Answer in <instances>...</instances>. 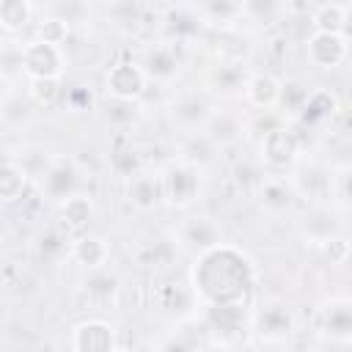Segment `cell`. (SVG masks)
Returning <instances> with one entry per match:
<instances>
[{
	"mask_svg": "<svg viewBox=\"0 0 352 352\" xmlns=\"http://www.w3.org/2000/svg\"><path fill=\"white\" fill-rule=\"evenodd\" d=\"M190 289L201 308L250 305L256 289L253 261L242 248L220 242L195 256L190 267Z\"/></svg>",
	"mask_w": 352,
	"mask_h": 352,
	"instance_id": "1",
	"label": "cell"
},
{
	"mask_svg": "<svg viewBox=\"0 0 352 352\" xmlns=\"http://www.w3.org/2000/svg\"><path fill=\"white\" fill-rule=\"evenodd\" d=\"M289 173H292L289 182H292L297 198L308 201L311 206H330L341 190L336 170L319 160H300Z\"/></svg>",
	"mask_w": 352,
	"mask_h": 352,
	"instance_id": "2",
	"label": "cell"
},
{
	"mask_svg": "<svg viewBox=\"0 0 352 352\" xmlns=\"http://www.w3.org/2000/svg\"><path fill=\"white\" fill-rule=\"evenodd\" d=\"M204 330L209 338L226 349H236L253 336V308L250 305H220L204 308Z\"/></svg>",
	"mask_w": 352,
	"mask_h": 352,
	"instance_id": "3",
	"label": "cell"
},
{
	"mask_svg": "<svg viewBox=\"0 0 352 352\" xmlns=\"http://www.w3.org/2000/svg\"><path fill=\"white\" fill-rule=\"evenodd\" d=\"M165 204L173 209H187L201 198V168L184 160H173L162 168Z\"/></svg>",
	"mask_w": 352,
	"mask_h": 352,
	"instance_id": "4",
	"label": "cell"
},
{
	"mask_svg": "<svg viewBox=\"0 0 352 352\" xmlns=\"http://www.w3.org/2000/svg\"><path fill=\"white\" fill-rule=\"evenodd\" d=\"M297 330V316L283 300H267L253 308V336L264 344H280Z\"/></svg>",
	"mask_w": 352,
	"mask_h": 352,
	"instance_id": "5",
	"label": "cell"
},
{
	"mask_svg": "<svg viewBox=\"0 0 352 352\" xmlns=\"http://www.w3.org/2000/svg\"><path fill=\"white\" fill-rule=\"evenodd\" d=\"M258 162L270 170H292L300 162V138L292 126L280 124L258 138Z\"/></svg>",
	"mask_w": 352,
	"mask_h": 352,
	"instance_id": "6",
	"label": "cell"
},
{
	"mask_svg": "<svg viewBox=\"0 0 352 352\" xmlns=\"http://www.w3.org/2000/svg\"><path fill=\"white\" fill-rule=\"evenodd\" d=\"M104 91L121 104H132L146 96L148 77L138 60H116L104 72Z\"/></svg>",
	"mask_w": 352,
	"mask_h": 352,
	"instance_id": "7",
	"label": "cell"
},
{
	"mask_svg": "<svg viewBox=\"0 0 352 352\" xmlns=\"http://www.w3.org/2000/svg\"><path fill=\"white\" fill-rule=\"evenodd\" d=\"M66 69V55L63 47L30 38L22 44V74L28 80H41V77H63Z\"/></svg>",
	"mask_w": 352,
	"mask_h": 352,
	"instance_id": "8",
	"label": "cell"
},
{
	"mask_svg": "<svg viewBox=\"0 0 352 352\" xmlns=\"http://www.w3.org/2000/svg\"><path fill=\"white\" fill-rule=\"evenodd\" d=\"M214 107L209 102L206 94H198V91H190V94H179L170 104H168V116H170V124L182 132H204L206 121L212 118Z\"/></svg>",
	"mask_w": 352,
	"mask_h": 352,
	"instance_id": "9",
	"label": "cell"
},
{
	"mask_svg": "<svg viewBox=\"0 0 352 352\" xmlns=\"http://www.w3.org/2000/svg\"><path fill=\"white\" fill-rule=\"evenodd\" d=\"M305 58L316 69H338L349 58V36L344 33H322L314 30L305 38Z\"/></svg>",
	"mask_w": 352,
	"mask_h": 352,
	"instance_id": "10",
	"label": "cell"
},
{
	"mask_svg": "<svg viewBox=\"0 0 352 352\" xmlns=\"http://www.w3.org/2000/svg\"><path fill=\"white\" fill-rule=\"evenodd\" d=\"M69 344H72V352H116L118 349L116 327L99 316L77 322L72 327Z\"/></svg>",
	"mask_w": 352,
	"mask_h": 352,
	"instance_id": "11",
	"label": "cell"
},
{
	"mask_svg": "<svg viewBox=\"0 0 352 352\" xmlns=\"http://www.w3.org/2000/svg\"><path fill=\"white\" fill-rule=\"evenodd\" d=\"M148 77V82H160V85H168L179 77L182 72V58L176 52V47L170 41H154L143 50L140 60H138Z\"/></svg>",
	"mask_w": 352,
	"mask_h": 352,
	"instance_id": "12",
	"label": "cell"
},
{
	"mask_svg": "<svg viewBox=\"0 0 352 352\" xmlns=\"http://www.w3.org/2000/svg\"><path fill=\"white\" fill-rule=\"evenodd\" d=\"M253 72H248L245 60H214V66L206 69V91L212 96H223V99H234L242 96L245 82Z\"/></svg>",
	"mask_w": 352,
	"mask_h": 352,
	"instance_id": "13",
	"label": "cell"
},
{
	"mask_svg": "<svg viewBox=\"0 0 352 352\" xmlns=\"http://www.w3.org/2000/svg\"><path fill=\"white\" fill-rule=\"evenodd\" d=\"M126 198L138 212H154L160 204H165L162 190V170L140 168L126 179Z\"/></svg>",
	"mask_w": 352,
	"mask_h": 352,
	"instance_id": "14",
	"label": "cell"
},
{
	"mask_svg": "<svg viewBox=\"0 0 352 352\" xmlns=\"http://www.w3.org/2000/svg\"><path fill=\"white\" fill-rule=\"evenodd\" d=\"M280 96H283V82L272 72H253L245 82V91H242L245 104L258 110V113L275 110L280 104Z\"/></svg>",
	"mask_w": 352,
	"mask_h": 352,
	"instance_id": "15",
	"label": "cell"
},
{
	"mask_svg": "<svg viewBox=\"0 0 352 352\" xmlns=\"http://www.w3.org/2000/svg\"><path fill=\"white\" fill-rule=\"evenodd\" d=\"M220 242H223V231L212 217H192L179 228V242L176 245H182V248H187L198 256L204 250L217 248Z\"/></svg>",
	"mask_w": 352,
	"mask_h": 352,
	"instance_id": "16",
	"label": "cell"
},
{
	"mask_svg": "<svg viewBox=\"0 0 352 352\" xmlns=\"http://www.w3.org/2000/svg\"><path fill=\"white\" fill-rule=\"evenodd\" d=\"M74 184H77V168L72 165V160L55 157L44 179L38 182V190L52 201H66L69 195H74Z\"/></svg>",
	"mask_w": 352,
	"mask_h": 352,
	"instance_id": "17",
	"label": "cell"
},
{
	"mask_svg": "<svg viewBox=\"0 0 352 352\" xmlns=\"http://www.w3.org/2000/svg\"><path fill=\"white\" fill-rule=\"evenodd\" d=\"M204 132H206V138H209L217 148H226V146L239 143V138L248 132V124H245L242 116L234 113V110H214L212 118L206 121Z\"/></svg>",
	"mask_w": 352,
	"mask_h": 352,
	"instance_id": "18",
	"label": "cell"
},
{
	"mask_svg": "<svg viewBox=\"0 0 352 352\" xmlns=\"http://www.w3.org/2000/svg\"><path fill=\"white\" fill-rule=\"evenodd\" d=\"M69 256L72 261H77L85 272H94V270H104L107 261H110V245L96 236V234H82L72 242L69 248Z\"/></svg>",
	"mask_w": 352,
	"mask_h": 352,
	"instance_id": "19",
	"label": "cell"
},
{
	"mask_svg": "<svg viewBox=\"0 0 352 352\" xmlns=\"http://www.w3.org/2000/svg\"><path fill=\"white\" fill-rule=\"evenodd\" d=\"M82 297L88 300V305H96V308H107L116 302L118 292H121V280L118 275L107 272V270H94L82 278Z\"/></svg>",
	"mask_w": 352,
	"mask_h": 352,
	"instance_id": "20",
	"label": "cell"
},
{
	"mask_svg": "<svg viewBox=\"0 0 352 352\" xmlns=\"http://www.w3.org/2000/svg\"><path fill=\"white\" fill-rule=\"evenodd\" d=\"M30 184H33L30 170L16 157H6V162L0 168V201L3 204H16L19 198L28 195Z\"/></svg>",
	"mask_w": 352,
	"mask_h": 352,
	"instance_id": "21",
	"label": "cell"
},
{
	"mask_svg": "<svg viewBox=\"0 0 352 352\" xmlns=\"http://www.w3.org/2000/svg\"><path fill=\"white\" fill-rule=\"evenodd\" d=\"M258 201L264 209L270 212H286L289 206H294L297 192L289 182V176H275V173H264V179L258 182Z\"/></svg>",
	"mask_w": 352,
	"mask_h": 352,
	"instance_id": "22",
	"label": "cell"
},
{
	"mask_svg": "<svg viewBox=\"0 0 352 352\" xmlns=\"http://www.w3.org/2000/svg\"><path fill=\"white\" fill-rule=\"evenodd\" d=\"M338 110H341L338 96H336L330 88H316V91H311V94L305 96L300 116H302V121H308V124H324V121H330Z\"/></svg>",
	"mask_w": 352,
	"mask_h": 352,
	"instance_id": "23",
	"label": "cell"
},
{
	"mask_svg": "<svg viewBox=\"0 0 352 352\" xmlns=\"http://www.w3.org/2000/svg\"><path fill=\"white\" fill-rule=\"evenodd\" d=\"M245 11H248L245 3H231V0H206L198 6V16L212 28H228L236 19H242Z\"/></svg>",
	"mask_w": 352,
	"mask_h": 352,
	"instance_id": "24",
	"label": "cell"
},
{
	"mask_svg": "<svg viewBox=\"0 0 352 352\" xmlns=\"http://www.w3.org/2000/svg\"><path fill=\"white\" fill-rule=\"evenodd\" d=\"M346 22H349V6H344V3H322L311 14L314 30H322V33H344L346 36Z\"/></svg>",
	"mask_w": 352,
	"mask_h": 352,
	"instance_id": "25",
	"label": "cell"
},
{
	"mask_svg": "<svg viewBox=\"0 0 352 352\" xmlns=\"http://www.w3.org/2000/svg\"><path fill=\"white\" fill-rule=\"evenodd\" d=\"M36 8L28 0H3L0 3V28L6 36H14L19 30H25L33 22Z\"/></svg>",
	"mask_w": 352,
	"mask_h": 352,
	"instance_id": "26",
	"label": "cell"
},
{
	"mask_svg": "<svg viewBox=\"0 0 352 352\" xmlns=\"http://www.w3.org/2000/svg\"><path fill=\"white\" fill-rule=\"evenodd\" d=\"M214 151H217V146L206 138V132H187V138L182 140V157L179 160L204 168L214 160Z\"/></svg>",
	"mask_w": 352,
	"mask_h": 352,
	"instance_id": "27",
	"label": "cell"
},
{
	"mask_svg": "<svg viewBox=\"0 0 352 352\" xmlns=\"http://www.w3.org/2000/svg\"><path fill=\"white\" fill-rule=\"evenodd\" d=\"M25 94L33 104L38 107H52L63 96V77H41V80H28Z\"/></svg>",
	"mask_w": 352,
	"mask_h": 352,
	"instance_id": "28",
	"label": "cell"
},
{
	"mask_svg": "<svg viewBox=\"0 0 352 352\" xmlns=\"http://www.w3.org/2000/svg\"><path fill=\"white\" fill-rule=\"evenodd\" d=\"M91 214H94V204H91L88 195L74 192V195H69L66 201H60V220H63V226H69V228H82V226H88Z\"/></svg>",
	"mask_w": 352,
	"mask_h": 352,
	"instance_id": "29",
	"label": "cell"
},
{
	"mask_svg": "<svg viewBox=\"0 0 352 352\" xmlns=\"http://www.w3.org/2000/svg\"><path fill=\"white\" fill-rule=\"evenodd\" d=\"M324 330L338 341H352V305L336 302L324 311Z\"/></svg>",
	"mask_w": 352,
	"mask_h": 352,
	"instance_id": "30",
	"label": "cell"
},
{
	"mask_svg": "<svg viewBox=\"0 0 352 352\" xmlns=\"http://www.w3.org/2000/svg\"><path fill=\"white\" fill-rule=\"evenodd\" d=\"M72 33V25L66 16H58V14H44L38 22H36V36L38 41H47V44H55V47H63V41L69 38Z\"/></svg>",
	"mask_w": 352,
	"mask_h": 352,
	"instance_id": "31",
	"label": "cell"
},
{
	"mask_svg": "<svg viewBox=\"0 0 352 352\" xmlns=\"http://www.w3.org/2000/svg\"><path fill=\"white\" fill-rule=\"evenodd\" d=\"M173 245H170V239H162V236H157V239H148V242H143L140 248H138V253H135V258L140 261V264H146V267H162V264H168L170 258H173Z\"/></svg>",
	"mask_w": 352,
	"mask_h": 352,
	"instance_id": "32",
	"label": "cell"
},
{
	"mask_svg": "<svg viewBox=\"0 0 352 352\" xmlns=\"http://www.w3.org/2000/svg\"><path fill=\"white\" fill-rule=\"evenodd\" d=\"M182 300H184V302H198L190 286H179V283H176V286H162V289L157 292V302H160V308L168 311V314H179V311H182Z\"/></svg>",
	"mask_w": 352,
	"mask_h": 352,
	"instance_id": "33",
	"label": "cell"
},
{
	"mask_svg": "<svg viewBox=\"0 0 352 352\" xmlns=\"http://www.w3.org/2000/svg\"><path fill=\"white\" fill-rule=\"evenodd\" d=\"M319 253L330 264H346V258L352 256V242L344 239V236H338V234H333V236H327V239L319 242Z\"/></svg>",
	"mask_w": 352,
	"mask_h": 352,
	"instance_id": "34",
	"label": "cell"
},
{
	"mask_svg": "<svg viewBox=\"0 0 352 352\" xmlns=\"http://www.w3.org/2000/svg\"><path fill=\"white\" fill-rule=\"evenodd\" d=\"M113 168L129 179V176H132V173H138L143 165H140L138 151H135L132 146H126V148H116V151H113Z\"/></svg>",
	"mask_w": 352,
	"mask_h": 352,
	"instance_id": "35",
	"label": "cell"
},
{
	"mask_svg": "<svg viewBox=\"0 0 352 352\" xmlns=\"http://www.w3.org/2000/svg\"><path fill=\"white\" fill-rule=\"evenodd\" d=\"M165 352H192V344H187V341H184V336H176V338H170V341H168Z\"/></svg>",
	"mask_w": 352,
	"mask_h": 352,
	"instance_id": "36",
	"label": "cell"
},
{
	"mask_svg": "<svg viewBox=\"0 0 352 352\" xmlns=\"http://www.w3.org/2000/svg\"><path fill=\"white\" fill-rule=\"evenodd\" d=\"M116 352H135V349H126V346H118Z\"/></svg>",
	"mask_w": 352,
	"mask_h": 352,
	"instance_id": "37",
	"label": "cell"
}]
</instances>
